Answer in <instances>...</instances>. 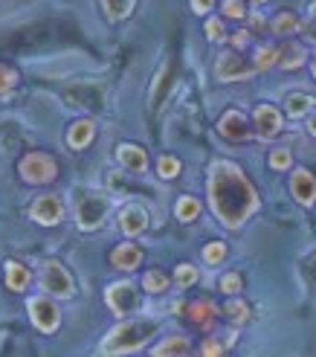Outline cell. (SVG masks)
<instances>
[{"label": "cell", "mask_w": 316, "mask_h": 357, "mask_svg": "<svg viewBox=\"0 0 316 357\" xmlns=\"http://www.w3.org/2000/svg\"><path fill=\"white\" fill-rule=\"evenodd\" d=\"M223 15H226V17H232V21H241V17H247L244 0H223Z\"/></svg>", "instance_id": "36"}, {"label": "cell", "mask_w": 316, "mask_h": 357, "mask_svg": "<svg viewBox=\"0 0 316 357\" xmlns=\"http://www.w3.org/2000/svg\"><path fill=\"white\" fill-rule=\"evenodd\" d=\"M218 131L226 139H247L250 137V119L244 116L241 111H226L218 122Z\"/></svg>", "instance_id": "12"}, {"label": "cell", "mask_w": 316, "mask_h": 357, "mask_svg": "<svg viewBox=\"0 0 316 357\" xmlns=\"http://www.w3.org/2000/svg\"><path fill=\"white\" fill-rule=\"evenodd\" d=\"M41 288L58 299H70L73 296V279L58 261H47L41 271Z\"/></svg>", "instance_id": "8"}, {"label": "cell", "mask_w": 316, "mask_h": 357, "mask_svg": "<svg viewBox=\"0 0 316 357\" xmlns=\"http://www.w3.org/2000/svg\"><path fill=\"white\" fill-rule=\"evenodd\" d=\"M174 215H177L183 224L195 221V218L200 215V201H198V198H191V195H186V198L177 201V209H174Z\"/></svg>", "instance_id": "24"}, {"label": "cell", "mask_w": 316, "mask_h": 357, "mask_svg": "<svg viewBox=\"0 0 316 357\" xmlns=\"http://www.w3.org/2000/svg\"><path fill=\"white\" fill-rule=\"evenodd\" d=\"M290 192H293V198L310 206L316 201V177L308 172V169H296L293 177H290Z\"/></svg>", "instance_id": "11"}, {"label": "cell", "mask_w": 316, "mask_h": 357, "mask_svg": "<svg viewBox=\"0 0 316 357\" xmlns=\"http://www.w3.org/2000/svg\"><path fill=\"white\" fill-rule=\"evenodd\" d=\"M29 317H32V326L44 331V334H52L58 326H61V311L52 299L47 296H32L29 299Z\"/></svg>", "instance_id": "6"}, {"label": "cell", "mask_w": 316, "mask_h": 357, "mask_svg": "<svg viewBox=\"0 0 316 357\" xmlns=\"http://www.w3.org/2000/svg\"><path fill=\"white\" fill-rule=\"evenodd\" d=\"M6 284L12 291H26V284H29V271L24 264H17V261H6Z\"/></svg>", "instance_id": "21"}, {"label": "cell", "mask_w": 316, "mask_h": 357, "mask_svg": "<svg viewBox=\"0 0 316 357\" xmlns=\"http://www.w3.org/2000/svg\"><path fill=\"white\" fill-rule=\"evenodd\" d=\"M119 227H122V233L125 236H143L145 229H148V215H145V209L143 206H125L119 212Z\"/></svg>", "instance_id": "13"}, {"label": "cell", "mask_w": 316, "mask_h": 357, "mask_svg": "<svg viewBox=\"0 0 316 357\" xmlns=\"http://www.w3.org/2000/svg\"><path fill=\"white\" fill-rule=\"evenodd\" d=\"M285 108H287L290 116H302V114H308L313 108V99L308 93H290L287 102H285Z\"/></svg>", "instance_id": "26"}, {"label": "cell", "mask_w": 316, "mask_h": 357, "mask_svg": "<svg viewBox=\"0 0 316 357\" xmlns=\"http://www.w3.org/2000/svg\"><path fill=\"white\" fill-rule=\"evenodd\" d=\"M273 64H278V50L270 47V44L258 47V50H255V67H258V70H267V67H273Z\"/></svg>", "instance_id": "30"}, {"label": "cell", "mask_w": 316, "mask_h": 357, "mask_svg": "<svg viewBox=\"0 0 316 357\" xmlns=\"http://www.w3.org/2000/svg\"><path fill=\"white\" fill-rule=\"evenodd\" d=\"M17 70L15 67H9V64H0V93H6V91H12V87L17 84Z\"/></svg>", "instance_id": "33"}, {"label": "cell", "mask_w": 316, "mask_h": 357, "mask_svg": "<svg viewBox=\"0 0 316 357\" xmlns=\"http://www.w3.org/2000/svg\"><path fill=\"white\" fill-rule=\"evenodd\" d=\"M253 70H255V67H250L241 56H235V52H226V56L218 59L215 76H218L221 82H235V79H247V76H253Z\"/></svg>", "instance_id": "10"}, {"label": "cell", "mask_w": 316, "mask_h": 357, "mask_svg": "<svg viewBox=\"0 0 316 357\" xmlns=\"http://www.w3.org/2000/svg\"><path fill=\"white\" fill-rule=\"evenodd\" d=\"M221 351H223V349H221L218 343H206V346H203V354H221Z\"/></svg>", "instance_id": "40"}, {"label": "cell", "mask_w": 316, "mask_h": 357, "mask_svg": "<svg viewBox=\"0 0 316 357\" xmlns=\"http://www.w3.org/2000/svg\"><path fill=\"white\" fill-rule=\"evenodd\" d=\"M310 15H313V21H316V3H310Z\"/></svg>", "instance_id": "43"}, {"label": "cell", "mask_w": 316, "mask_h": 357, "mask_svg": "<svg viewBox=\"0 0 316 357\" xmlns=\"http://www.w3.org/2000/svg\"><path fill=\"white\" fill-rule=\"evenodd\" d=\"M189 351H191V346H189L186 337H168L166 343H160L154 349V354H189Z\"/></svg>", "instance_id": "28"}, {"label": "cell", "mask_w": 316, "mask_h": 357, "mask_svg": "<svg viewBox=\"0 0 316 357\" xmlns=\"http://www.w3.org/2000/svg\"><path fill=\"white\" fill-rule=\"evenodd\" d=\"M93 137H96V125L90 119H79V122H73V128L67 131V146L73 151H81L90 146Z\"/></svg>", "instance_id": "15"}, {"label": "cell", "mask_w": 316, "mask_h": 357, "mask_svg": "<svg viewBox=\"0 0 316 357\" xmlns=\"http://www.w3.org/2000/svg\"><path fill=\"white\" fill-rule=\"evenodd\" d=\"M116 157H119V163L125 166L128 172H145V166H148L145 151L139 149V146H131V142L119 146V149H116Z\"/></svg>", "instance_id": "17"}, {"label": "cell", "mask_w": 316, "mask_h": 357, "mask_svg": "<svg viewBox=\"0 0 316 357\" xmlns=\"http://www.w3.org/2000/svg\"><path fill=\"white\" fill-rule=\"evenodd\" d=\"M157 331H160V319H131V323H122L119 328H113L104 337L102 351L104 354L136 351V349H143Z\"/></svg>", "instance_id": "2"}, {"label": "cell", "mask_w": 316, "mask_h": 357, "mask_svg": "<svg viewBox=\"0 0 316 357\" xmlns=\"http://www.w3.org/2000/svg\"><path fill=\"white\" fill-rule=\"evenodd\" d=\"M209 204L223 227L238 229L258 209V195L238 166L215 163L209 172Z\"/></svg>", "instance_id": "1"}, {"label": "cell", "mask_w": 316, "mask_h": 357, "mask_svg": "<svg viewBox=\"0 0 316 357\" xmlns=\"http://www.w3.org/2000/svg\"><path fill=\"white\" fill-rule=\"evenodd\" d=\"M104 299H108V308L116 317H131L139 308V294H136V284L131 282H113L108 284L104 291Z\"/></svg>", "instance_id": "4"}, {"label": "cell", "mask_w": 316, "mask_h": 357, "mask_svg": "<svg viewBox=\"0 0 316 357\" xmlns=\"http://www.w3.org/2000/svg\"><path fill=\"white\" fill-rule=\"evenodd\" d=\"M308 131H310V134H313V137H316V114H313V116H310V119H308Z\"/></svg>", "instance_id": "42"}, {"label": "cell", "mask_w": 316, "mask_h": 357, "mask_svg": "<svg viewBox=\"0 0 316 357\" xmlns=\"http://www.w3.org/2000/svg\"><path fill=\"white\" fill-rule=\"evenodd\" d=\"M215 317H218V308H215L209 299H198V302H191V305H189V319H191L195 326H200V328L212 326Z\"/></svg>", "instance_id": "18"}, {"label": "cell", "mask_w": 316, "mask_h": 357, "mask_svg": "<svg viewBox=\"0 0 316 357\" xmlns=\"http://www.w3.org/2000/svg\"><path fill=\"white\" fill-rule=\"evenodd\" d=\"M299 29H302V21L293 12L276 15V21H273V32L276 35H293V32H299Z\"/></svg>", "instance_id": "25"}, {"label": "cell", "mask_w": 316, "mask_h": 357, "mask_svg": "<svg viewBox=\"0 0 316 357\" xmlns=\"http://www.w3.org/2000/svg\"><path fill=\"white\" fill-rule=\"evenodd\" d=\"M241 288H244V279H241V273H235V271H230V273L221 279V291H223V294H241Z\"/></svg>", "instance_id": "35"}, {"label": "cell", "mask_w": 316, "mask_h": 357, "mask_svg": "<svg viewBox=\"0 0 316 357\" xmlns=\"http://www.w3.org/2000/svg\"><path fill=\"white\" fill-rule=\"evenodd\" d=\"M270 166H273L276 172H287V169L293 166V154H290L287 149H276V151L270 154Z\"/></svg>", "instance_id": "32"}, {"label": "cell", "mask_w": 316, "mask_h": 357, "mask_svg": "<svg viewBox=\"0 0 316 357\" xmlns=\"http://www.w3.org/2000/svg\"><path fill=\"white\" fill-rule=\"evenodd\" d=\"M108 209H111L108 198H102V195H87V198H81L76 206V221L81 229H99L102 221L108 218Z\"/></svg>", "instance_id": "7"}, {"label": "cell", "mask_w": 316, "mask_h": 357, "mask_svg": "<svg viewBox=\"0 0 316 357\" xmlns=\"http://www.w3.org/2000/svg\"><path fill=\"white\" fill-rule=\"evenodd\" d=\"M139 261H143V250L136 244H119L111 253V264L116 271H136Z\"/></svg>", "instance_id": "16"}, {"label": "cell", "mask_w": 316, "mask_h": 357, "mask_svg": "<svg viewBox=\"0 0 316 357\" xmlns=\"http://www.w3.org/2000/svg\"><path fill=\"white\" fill-rule=\"evenodd\" d=\"M278 64L285 70H296L305 64V50L296 44V41H287L285 47H278Z\"/></svg>", "instance_id": "19"}, {"label": "cell", "mask_w": 316, "mask_h": 357, "mask_svg": "<svg viewBox=\"0 0 316 357\" xmlns=\"http://www.w3.org/2000/svg\"><path fill=\"white\" fill-rule=\"evenodd\" d=\"M230 41H232V47H235V50H244V47L250 44V32H247V29H241V32H235V35H232Z\"/></svg>", "instance_id": "38"}, {"label": "cell", "mask_w": 316, "mask_h": 357, "mask_svg": "<svg viewBox=\"0 0 316 357\" xmlns=\"http://www.w3.org/2000/svg\"><path fill=\"white\" fill-rule=\"evenodd\" d=\"M29 215L44 224V227H56L64 215V206H61V198L58 195H41V198H35L32 206H29Z\"/></svg>", "instance_id": "9"}, {"label": "cell", "mask_w": 316, "mask_h": 357, "mask_svg": "<svg viewBox=\"0 0 316 357\" xmlns=\"http://www.w3.org/2000/svg\"><path fill=\"white\" fill-rule=\"evenodd\" d=\"M171 82H174V67L166 64V67H163V73L157 76V82H154V91H151V105H154V108H157V105L166 99V93L171 91Z\"/></svg>", "instance_id": "20"}, {"label": "cell", "mask_w": 316, "mask_h": 357, "mask_svg": "<svg viewBox=\"0 0 316 357\" xmlns=\"http://www.w3.org/2000/svg\"><path fill=\"white\" fill-rule=\"evenodd\" d=\"M157 174H160L163 181H174V177L180 174V160L171 157V154L160 157V160H157Z\"/></svg>", "instance_id": "29"}, {"label": "cell", "mask_w": 316, "mask_h": 357, "mask_svg": "<svg viewBox=\"0 0 316 357\" xmlns=\"http://www.w3.org/2000/svg\"><path fill=\"white\" fill-rule=\"evenodd\" d=\"M206 38H209V41H226L223 24L218 21V17H209V21H206Z\"/></svg>", "instance_id": "37"}, {"label": "cell", "mask_w": 316, "mask_h": 357, "mask_svg": "<svg viewBox=\"0 0 316 357\" xmlns=\"http://www.w3.org/2000/svg\"><path fill=\"white\" fill-rule=\"evenodd\" d=\"M223 256H226V244H223V241H212V244L203 247V259H206L209 264L223 261Z\"/></svg>", "instance_id": "34"}, {"label": "cell", "mask_w": 316, "mask_h": 357, "mask_svg": "<svg viewBox=\"0 0 316 357\" xmlns=\"http://www.w3.org/2000/svg\"><path fill=\"white\" fill-rule=\"evenodd\" d=\"M17 174H21L26 183H52L58 177V166L49 154L29 151L21 163H17Z\"/></svg>", "instance_id": "3"}, {"label": "cell", "mask_w": 316, "mask_h": 357, "mask_svg": "<svg viewBox=\"0 0 316 357\" xmlns=\"http://www.w3.org/2000/svg\"><path fill=\"white\" fill-rule=\"evenodd\" d=\"M255 128L264 139H273L282 131V114H278L273 105H258L255 108Z\"/></svg>", "instance_id": "14"}, {"label": "cell", "mask_w": 316, "mask_h": 357, "mask_svg": "<svg viewBox=\"0 0 316 357\" xmlns=\"http://www.w3.org/2000/svg\"><path fill=\"white\" fill-rule=\"evenodd\" d=\"M223 314L230 317V323H235V326H244L250 319V305L244 299H230L223 305Z\"/></svg>", "instance_id": "23"}, {"label": "cell", "mask_w": 316, "mask_h": 357, "mask_svg": "<svg viewBox=\"0 0 316 357\" xmlns=\"http://www.w3.org/2000/svg\"><path fill=\"white\" fill-rule=\"evenodd\" d=\"M212 6H215V0H191V9H195L198 15H209Z\"/></svg>", "instance_id": "39"}, {"label": "cell", "mask_w": 316, "mask_h": 357, "mask_svg": "<svg viewBox=\"0 0 316 357\" xmlns=\"http://www.w3.org/2000/svg\"><path fill=\"white\" fill-rule=\"evenodd\" d=\"M313 76H316V56H313Z\"/></svg>", "instance_id": "44"}, {"label": "cell", "mask_w": 316, "mask_h": 357, "mask_svg": "<svg viewBox=\"0 0 316 357\" xmlns=\"http://www.w3.org/2000/svg\"><path fill=\"white\" fill-rule=\"evenodd\" d=\"M308 276L316 282V253H313V256H310V261H308Z\"/></svg>", "instance_id": "41"}, {"label": "cell", "mask_w": 316, "mask_h": 357, "mask_svg": "<svg viewBox=\"0 0 316 357\" xmlns=\"http://www.w3.org/2000/svg\"><path fill=\"white\" fill-rule=\"evenodd\" d=\"M134 3L136 0H102V6L108 12L111 21H125V17L134 12Z\"/></svg>", "instance_id": "22"}, {"label": "cell", "mask_w": 316, "mask_h": 357, "mask_svg": "<svg viewBox=\"0 0 316 357\" xmlns=\"http://www.w3.org/2000/svg\"><path fill=\"white\" fill-rule=\"evenodd\" d=\"M64 102L76 111H102L104 108L102 87L99 84H84V82L64 87Z\"/></svg>", "instance_id": "5"}, {"label": "cell", "mask_w": 316, "mask_h": 357, "mask_svg": "<svg viewBox=\"0 0 316 357\" xmlns=\"http://www.w3.org/2000/svg\"><path fill=\"white\" fill-rule=\"evenodd\" d=\"M143 288H145L148 294H160V291H166V288H168V276L160 271V267H154V271H148V273H145Z\"/></svg>", "instance_id": "27"}, {"label": "cell", "mask_w": 316, "mask_h": 357, "mask_svg": "<svg viewBox=\"0 0 316 357\" xmlns=\"http://www.w3.org/2000/svg\"><path fill=\"white\" fill-rule=\"evenodd\" d=\"M253 3H264V0H253Z\"/></svg>", "instance_id": "45"}, {"label": "cell", "mask_w": 316, "mask_h": 357, "mask_svg": "<svg viewBox=\"0 0 316 357\" xmlns=\"http://www.w3.org/2000/svg\"><path fill=\"white\" fill-rule=\"evenodd\" d=\"M198 267L195 264H177V271H174V282L180 284V288H189V284L198 282Z\"/></svg>", "instance_id": "31"}]
</instances>
